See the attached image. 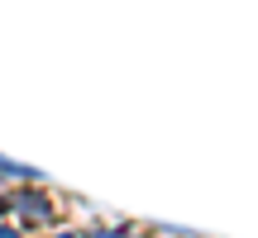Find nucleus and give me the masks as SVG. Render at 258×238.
<instances>
[{"label":"nucleus","instance_id":"1","mask_svg":"<svg viewBox=\"0 0 258 238\" xmlns=\"http://www.w3.org/2000/svg\"><path fill=\"white\" fill-rule=\"evenodd\" d=\"M10 214H19V229H34V224L53 219V205H48V195H38L34 186H24V191H10Z\"/></svg>","mask_w":258,"mask_h":238},{"label":"nucleus","instance_id":"2","mask_svg":"<svg viewBox=\"0 0 258 238\" xmlns=\"http://www.w3.org/2000/svg\"><path fill=\"white\" fill-rule=\"evenodd\" d=\"M19 233V224H10V219H0V238H15Z\"/></svg>","mask_w":258,"mask_h":238},{"label":"nucleus","instance_id":"3","mask_svg":"<svg viewBox=\"0 0 258 238\" xmlns=\"http://www.w3.org/2000/svg\"><path fill=\"white\" fill-rule=\"evenodd\" d=\"M5 214H10V191L0 195V219H5Z\"/></svg>","mask_w":258,"mask_h":238}]
</instances>
